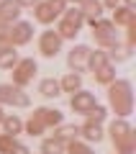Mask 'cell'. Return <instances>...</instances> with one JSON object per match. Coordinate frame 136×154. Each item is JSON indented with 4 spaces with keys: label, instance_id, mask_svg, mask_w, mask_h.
Here are the masks:
<instances>
[{
    "label": "cell",
    "instance_id": "cell-1",
    "mask_svg": "<svg viewBox=\"0 0 136 154\" xmlns=\"http://www.w3.org/2000/svg\"><path fill=\"white\" fill-rule=\"evenodd\" d=\"M59 123H64L62 110H57V108H36L33 116H31V121L23 123V126H26V131L31 134V136H41L49 126H59Z\"/></svg>",
    "mask_w": 136,
    "mask_h": 154
},
{
    "label": "cell",
    "instance_id": "cell-2",
    "mask_svg": "<svg viewBox=\"0 0 136 154\" xmlns=\"http://www.w3.org/2000/svg\"><path fill=\"white\" fill-rule=\"evenodd\" d=\"M108 98L121 118L131 113V82L128 80H113L108 85Z\"/></svg>",
    "mask_w": 136,
    "mask_h": 154
},
{
    "label": "cell",
    "instance_id": "cell-3",
    "mask_svg": "<svg viewBox=\"0 0 136 154\" xmlns=\"http://www.w3.org/2000/svg\"><path fill=\"white\" fill-rule=\"evenodd\" d=\"M110 139H113L116 154H134V134L123 118L110 123Z\"/></svg>",
    "mask_w": 136,
    "mask_h": 154
},
{
    "label": "cell",
    "instance_id": "cell-4",
    "mask_svg": "<svg viewBox=\"0 0 136 154\" xmlns=\"http://www.w3.org/2000/svg\"><path fill=\"white\" fill-rule=\"evenodd\" d=\"M82 26H85V18H82L80 8H67L64 16H62V21H59V26H57V33H59L62 41H64V38H75Z\"/></svg>",
    "mask_w": 136,
    "mask_h": 154
},
{
    "label": "cell",
    "instance_id": "cell-5",
    "mask_svg": "<svg viewBox=\"0 0 136 154\" xmlns=\"http://www.w3.org/2000/svg\"><path fill=\"white\" fill-rule=\"evenodd\" d=\"M0 103L3 105H13V108H28L31 98L23 88H16L11 82H0Z\"/></svg>",
    "mask_w": 136,
    "mask_h": 154
},
{
    "label": "cell",
    "instance_id": "cell-6",
    "mask_svg": "<svg viewBox=\"0 0 136 154\" xmlns=\"http://www.w3.org/2000/svg\"><path fill=\"white\" fill-rule=\"evenodd\" d=\"M33 38V23L28 21H16L13 26L5 28V41L8 46H23Z\"/></svg>",
    "mask_w": 136,
    "mask_h": 154
},
{
    "label": "cell",
    "instance_id": "cell-7",
    "mask_svg": "<svg viewBox=\"0 0 136 154\" xmlns=\"http://www.w3.org/2000/svg\"><path fill=\"white\" fill-rule=\"evenodd\" d=\"M90 28H93V38L100 46H105V49L118 41V38H116V26L108 21V18H98L95 23H90Z\"/></svg>",
    "mask_w": 136,
    "mask_h": 154
},
{
    "label": "cell",
    "instance_id": "cell-8",
    "mask_svg": "<svg viewBox=\"0 0 136 154\" xmlns=\"http://www.w3.org/2000/svg\"><path fill=\"white\" fill-rule=\"evenodd\" d=\"M90 46L87 44H77L70 49V54H67V67H70L75 75H82V72H87V59H90Z\"/></svg>",
    "mask_w": 136,
    "mask_h": 154
},
{
    "label": "cell",
    "instance_id": "cell-9",
    "mask_svg": "<svg viewBox=\"0 0 136 154\" xmlns=\"http://www.w3.org/2000/svg\"><path fill=\"white\" fill-rule=\"evenodd\" d=\"M33 75H36V62L33 59H18L16 67H13V82L11 85L26 88V85L33 80Z\"/></svg>",
    "mask_w": 136,
    "mask_h": 154
},
{
    "label": "cell",
    "instance_id": "cell-10",
    "mask_svg": "<svg viewBox=\"0 0 136 154\" xmlns=\"http://www.w3.org/2000/svg\"><path fill=\"white\" fill-rule=\"evenodd\" d=\"M62 49V38L57 31H44L41 38H39V51H41V57H46V59H54L57 54H59Z\"/></svg>",
    "mask_w": 136,
    "mask_h": 154
},
{
    "label": "cell",
    "instance_id": "cell-11",
    "mask_svg": "<svg viewBox=\"0 0 136 154\" xmlns=\"http://www.w3.org/2000/svg\"><path fill=\"white\" fill-rule=\"evenodd\" d=\"M95 105H98L95 103V95L87 93V90H77V93H72V98H70V108L75 110V113H80V116H87Z\"/></svg>",
    "mask_w": 136,
    "mask_h": 154
},
{
    "label": "cell",
    "instance_id": "cell-12",
    "mask_svg": "<svg viewBox=\"0 0 136 154\" xmlns=\"http://www.w3.org/2000/svg\"><path fill=\"white\" fill-rule=\"evenodd\" d=\"M21 21V8L16 5V0H0V28L13 26Z\"/></svg>",
    "mask_w": 136,
    "mask_h": 154
},
{
    "label": "cell",
    "instance_id": "cell-13",
    "mask_svg": "<svg viewBox=\"0 0 136 154\" xmlns=\"http://www.w3.org/2000/svg\"><path fill=\"white\" fill-rule=\"evenodd\" d=\"M80 13H82V18H85V23H95L98 18H103L105 8H103L100 0H85L80 5Z\"/></svg>",
    "mask_w": 136,
    "mask_h": 154
},
{
    "label": "cell",
    "instance_id": "cell-14",
    "mask_svg": "<svg viewBox=\"0 0 136 154\" xmlns=\"http://www.w3.org/2000/svg\"><path fill=\"white\" fill-rule=\"evenodd\" d=\"M80 136L85 139V144H100L103 141V126H100V123H90V121H85L80 126Z\"/></svg>",
    "mask_w": 136,
    "mask_h": 154
},
{
    "label": "cell",
    "instance_id": "cell-15",
    "mask_svg": "<svg viewBox=\"0 0 136 154\" xmlns=\"http://www.w3.org/2000/svg\"><path fill=\"white\" fill-rule=\"evenodd\" d=\"M57 16H59V13H57L54 8L49 5V0H39V3H36V13H33V18H36L39 23L49 26V23L57 21Z\"/></svg>",
    "mask_w": 136,
    "mask_h": 154
},
{
    "label": "cell",
    "instance_id": "cell-16",
    "mask_svg": "<svg viewBox=\"0 0 136 154\" xmlns=\"http://www.w3.org/2000/svg\"><path fill=\"white\" fill-rule=\"evenodd\" d=\"M131 49H134V46H128V44H121V41H116L113 46H108V51H105V54H108V62L110 64H118V62H126V59H131Z\"/></svg>",
    "mask_w": 136,
    "mask_h": 154
},
{
    "label": "cell",
    "instance_id": "cell-17",
    "mask_svg": "<svg viewBox=\"0 0 136 154\" xmlns=\"http://www.w3.org/2000/svg\"><path fill=\"white\" fill-rule=\"evenodd\" d=\"M39 95H41V98H46V100L59 98V95H62V90H59V80H54V77H44L41 82H39Z\"/></svg>",
    "mask_w": 136,
    "mask_h": 154
},
{
    "label": "cell",
    "instance_id": "cell-18",
    "mask_svg": "<svg viewBox=\"0 0 136 154\" xmlns=\"http://www.w3.org/2000/svg\"><path fill=\"white\" fill-rule=\"evenodd\" d=\"M59 90L62 93H77V90H82V75L67 72V75L59 80Z\"/></svg>",
    "mask_w": 136,
    "mask_h": 154
},
{
    "label": "cell",
    "instance_id": "cell-19",
    "mask_svg": "<svg viewBox=\"0 0 136 154\" xmlns=\"http://www.w3.org/2000/svg\"><path fill=\"white\" fill-rule=\"evenodd\" d=\"M54 136L62 139L64 144H70V141H75V139H80V126H75V123H59L57 131H54Z\"/></svg>",
    "mask_w": 136,
    "mask_h": 154
},
{
    "label": "cell",
    "instance_id": "cell-20",
    "mask_svg": "<svg viewBox=\"0 0 136 154\" xmlns=\"http://www.w3.org/2000/svg\"><path fill=\"white\" fill-rule=\"evenodd\" d=\"M21 59L16 46H0V69H13L16 62Z\"/></svg>",
    "mask_w": 136,
    "mask_h": 154
},
{
    "label": "cell",
    "instance_id": "cell-21",
    "mask_svg": "<svg viewBox=\"0 0 136 154\" xmlns=\"http://www.w3.org/2000/svg\"><path fill=\"white\" fill-rule=\"evenodd\" d=\"M0 123H3V134H8V136H18L23 131V121L18 116H3Z\"/></svg>",
    "mask_w": 136,
    "mask_h": 154
},
{
    "label": "cell",
    "instance_id": "cell-22",
    "mask_svg": "<svg viewBox=\"0 0 136 154\" xmlns=\"http://www.w3.org/2000/svg\"><path fill=\"white\" fill-rule=\"evenodd\" d=\"M41 154H67V144L57 136H49L41 141Z\"/></svg>",
    "mask_w": 136,
    "mask_h": 154
},
{
    "label": "cell",
    "instance_id": "cell-23",
    "mask_svg": "<svg viewBox=\"0 0 136 154\" xmlns=\"http://www.w3.org/2000/svg\"><path fill=\"white\" fill-rule=\"evenodd\" d=\"M105 64H110L105 51H90V59H87V72H98V69H103Z\"/></svg>",
    "mask_w": 136,
    "mask_h": 154
},
{
    "label": "cell",
    "instance_id": "cell-24",
    "mask_svg": "<svg viewBox=\"0 0 136 154\" xmlns=\"http://www.w3.org/2000/svg\"><path fill=\"white\" fill-rule=\"evenodd\" d=\"M113 26H131V23H134V11H131V8H113Z\"/></svg>",
    "mask_w": 136,
    "mask_h": 154
},
{
    "label": "cell",
    "instance_id": "cell-25",
    "mask_svg": "<svg viewBox=\"0 0 136 154\" xmlns=\"http://www.w3.org/2000/svg\"><path fill=\"white\" fill-rule=\"evenodd\" d=\"M95 75V82L98 85H110L116 80V72H113V64H105L103 69H98V72H93Z\"/></svg>",
    "mask_w": 136,
    "mask_h": 154
},
{
    "label": "cell",
    "instance_id": "cell-26",
    "mask_svg": "<svg viewBox=\"0 0 136 154\" xmlns=\"http://www.w3.org/2000/svg\"><path fill=\"white\" fill-rule=\"evenodd\" d=\"M67 154H93V149H90V144L80 141V139H75V141L67 144Z\"/></svg>",
    "mask_w": 136,
    "mask_h": 154
},
{
    "label": "cell",
    "instance_id": "cell-27",
    "mask_svg": "<svg viewBox=\"0 0 136 154\" xmlns=\"http://www.w3.org/2000/svg\"><path fill=\"white\" fill-rule=\"evenodd\" d=\"M105 116H108V110H105L103 105H95V108L90 110V113H87L85 118H87L90 123H103V121H105Z\"/></svg>",
    "mask_w": 136,
    "mask_h": 154
},
{
    "label": "cell",
    "instance_id": "cell-28",
    "mask_svg": "<svg viewBox=\"0 0 136 154\" xmlns=\"http://www.w3.org/2000/svg\"><path fill=\"white\" fill-rule=\"evenodd\" d=\"M16 144V136H8V134H0V154H8Z\"/></svg>",
    "mask_w": 136,
    "mask_h": 154
},
{
    "label": "cell",
    "instance_id": "cell-29",
    "mask_svg": "<svg viewBox=\"0 0 136 154\" xmlns=\"http://www.w3.org/2000/svg\"><path fill=\"white\" fill-rule=\"evenodd\" d=\"M8 154H31V149H28L26 144L16 141V144H13V149H11V152H8Z\"/></svg>",
    "mask_w": 136,
    "mask_h": 154
},
{
    "label": "cell",
    "instance_id": "cell-30",
    "mask_svg": "<svg viewBox=\"0 0 136 154\" xmlns=\"http://www.w3.org/2000/svg\"><path fill=\"white\" fill-rule=\"evenodd\" d=\"M36 3H39V0H16V5H18V8H33Z\"/></svg>",
    "mask_w": 136,
    "mask_h": 154
},
{
    "label": "cell",
    "instance_id": "cell-31",
    "mask_svg": "<svg viewBox=\"0 0 136 154\" xmlns=\"http://www.w3.org/2000/svg\"><path fill=\"white\" fill-rule=\"evenodd\" d=\"M100 3H103V8H110V11L118 8V0H100Z\"/></svg>",
    "mask_w": 136,
    "mask_h": 154
},
{
    "label": "cell",
    "instance_id": "cell-32",
    "mask_svg": "<svg viewBox=\"0 0 136 154\" xmlns=\"http://www.w3.org/2000/svg\"><path fill=\"white\" fill-rule=\"evenodd\" d=\"M134 5H136V0H123V8H131L134 11Z\"/></svg>",
    "mask_w": 136,
    "mask_h": 154
},
{
    "label": "cell",
    "instance_id": "cell-33",
    "mask_svg": "<svg viewBox=\"0 0 136 154\" xmlns=\"http://www.w3.org/2000/svg\"><path fill=\"white\" fill-rule=\"evenodd\" d=\"M64 3H75V5H82L85 0H64Z\"/></svg>",
    "mask_w": 136,
    "mask_h": 154
},
{
    "label": "cell",
    "instance_id": "cell-34",
    "mask_svg": "<svg viewBox=\"0 0 136 154\" xmlns=\"http://www.w3.org/2000/svg\"><path fill=\"white\" fill-rule=\"evenodd\" d=\"M3 116H5V113H3V108H0V118H3Z\"/></svg>",
    "mask_w": 136,
    "mask_h": 154
}]
</instances>
